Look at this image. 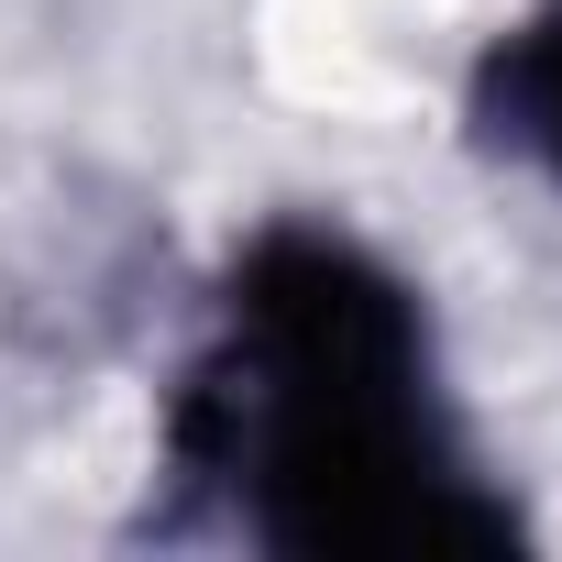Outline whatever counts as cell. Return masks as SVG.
I'll return each instance as SVG.
<instances>
[{
    "mask_svg": "<svg viewBox=\"0 0 562 562\" xmlns=\"http://www.w3.org/2000/svg\"><path fill=\"white\" fill-rule=\"evenodd\" d=\"M166 474L232 540L299 562L496 551L518 529L452 408L430 299L342 221H265L221 265L166 397Z\"/></svg>",
    "mask_w": 562,
    "mask_h": 562,
    "instance_id": "6da1fadb",
    "label": "cell"
},
{
    "mask_svg": "<svg viewBox=\"0 0 562 562\" xmlns=\"http://www.w3.org/2000/svg\"><path fill=\"white\" fill-rule=\"evenodd\" d=\"M463 133L562 199V0H529L507 34H485V56L463 78Z\"/></svg>",
    "mask_w": 562,
    "mask_h": 562,
    "instance_id": "7a4b0ae2",
    "label": "cell"
}]
</instances>
